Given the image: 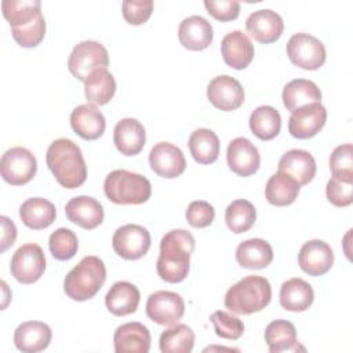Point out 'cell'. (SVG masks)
Segmentation results:
<instances>
[{"mask_svg":"<svg viewBox=\"0 0 353 353\" xmlns=\"http://www.w3.org/2000/svg\"><path fill=\"white\" fill-rule=\"evenodd\" d=\"M194 243L192 233L185 229H174L163 236L156 263V270L161 280L175 284L188 277Z\"/></svg>","mask_w":353,"mask_h":353,"instance_id":"6da1fadb","label":"cell"},{"mask_svg":"<svg viewBox=\"0 0 353 353\" xmlns=\"http://www.w3.org/2000/svg\"><path fill=\"white\" fill-rule=\"evenodd\" d=\"M46 161L58 183L66 189H76L87 179V165L81 149L72 139L52 141L47 149Z\"/></svg>","mask_w":353,"mask_h":353,"instance_id":"7a4b0ae2","label":"cell"},{"mask_svg":"<svg viewBox=\"0 0 353 353\" xmlns=\"http://www.w3.org/2000/svg\"><path fill=\"white\" fill-rule=\"evenodd\" d=\"M105 280L103 261L95 255H87L65 276L63 291L73 301H87L99 292Z\"/></svg>","mask_w":353,"mask_h":353,"instance_id":"3957f363","label":"cell"},{"mask_svg":"<svg viewBox=\"0 0 353 353\" xmlns=\"http://www.w3.org/2000/svg\"><path fill=\"white\" fill-rule=\"evenodd\" d=\"M272 299V287L262 276H247L233 284L225 295V306L236 314H251L265 309Z\"/></svg>","mask_w":353,"mask_h":353,"instance_id":"277c9868","label":"cell"},{"mask_svg":"<svg viewBox=\"0 0 353 353\" xmlns=\"http://www.w3.org/2000/svg\"><path fill=\"white\" fill-rule=\"evenodd\" d=\"M103 192L114 204H143L152 194V185L141 174L128 170H114L106 175Z\"/></svg>","mask_w":353,"mask_h":353,"instance_id":"5b68a950","label":"cell"},{"mask_svg":"<svg viewBox=\"0 0 353 353\" xmlns=\"http://www.w3.org/2000/svg\"><path fill=\"white\" fill-rule=\"evenodd\" d=\"M109 63L108 50L95 40H84L76 44L68 59L69 72L80 81L85 79L97 69L106 68Z\"/></svg>","mask_w":353,"mask_h":353,"instance_id":"8992f818","label":"cell"},{"mask_svg":"<svg viewBox=\"0 0 353 353\" xmlns=\"http://www.w3.org/2000/svg\"><path fill=\"white\" fill-rule=\"evenodd\" d=\"M37 171L34 154L22 146H14L4 152L0 160V172L6 182L21 186L33 179Z\"/></svg>","mask_w":353,"mask_h":353,"instance_id":"52a82bcc","label":"cell"},{"mask_svg":"<svg viewBox=\"0 0 353 353\" xmlns=\"http://www.w3.org/2000/svg\"><path fill=\"white\" fill-rule=\"evenodd\" d=\"M290 61L305 70H316L325 62L327 52L324 44L309 33H295L287 43Z\"/></svg>","mask_w":353,"mask_h":353,"instance_id":"ba28073f","label":"cell"},{"mask_svg":"<svg viewBox=\"0 0 353 353\" xmlns=\"http://www.w3.org/2000/svg\"><path fill=\"white\" fill-rule=\"evenodd\" d=\"M11 274L22 284L37 281L46 270V256L39 244L28 243L21 245L11 258Z\"/></svg>","mask_w":353,"mask_h":353,"instance_id":"9c48e42d","label":"cell"},{"mask_svg":"<svg viewBox=\"0 0 353 353\" xmlns=\"http://www.w3.org/2000/svg\"><path fill=\"white\" fill-rule=\"evenodd\" d=\"M150 233L141 225L127 223L116 229L112 245L114 252L128 261L142 258L150 248Z\"/></svg>","mask_w":353,"mask_h":353,"instance_id":"30bf717a","label":"cell"},{"mask_svg":"<svg viewBox=\"0 0 353 353\" xmlns=\"http://www.w3.org/2000/svg\"><path fill=\"white\" fill-rule=\"evenodd\" d=\"M185 313L182 296L172 291H156L146 301L148 317L160 325L176 324Z\"/></svg>","mask_w":353,"mask_h":353,"instance_id":"8fae6325","label":"cell"},{"mask_svg":"<svg viewBox=\"0 0 353 353\" xmlns=\"http://www.w3.org/2000/svg\"><path fill=\"white\" fill-rule=\"evenodd\" d=\"M327 110L321 102H313L291 112L288 131L294 138L309 139L324 127Z\"/></svg>","mask_w":353,"mask_h":353,"instance_id":"7c38bea8","label":"cell"},{"mask_svg":"<svg viewBox=\"0 0 353 353\" xmlns=\"http://www.w3.org/2000/svg\"><path fill=\"white\" fill-rule=\"evenodd\" d=\"M207 98L216 109L232 112L243 105L244 90L234 77L221 74L210 81L207 87Z\"/></svg>","mask_w":353,"mask_h":353,"instance_id":"4fadbf2b","label":"cell"},{"mask_svg":"<svg viewBox=\"0 0 353 353\" xmlns=\"http://www.w3.org/2000/svg\"><path fill=\"white\" fill-rule=\"evenodd\" d=\"M149 164L159 176L167 179L179 176L186 168V160L182 150L170 142H159L150 149Z\"/></svg>","mask_w":353,"mask_h":353,"instance_id":"5bb4252c","label":"cell"},{"mask_svg":"<svg viewBox=\"0 0 353 353\" xmlns=\"http://www.w3.org/2000/svg\"><path fill=\"white\" fill-rule=\"evenodd\" d=\"M226 160L229 168L240 176L255 174L261 164V156L256 146L244 137H237L228 145Z\"/></svg>","mask_w":353,"mask_h":353,"instance_id":"9a60e30c","label":"cell"},{"mask_svg":"<svg viewBox=\"0 0 353 353\" xmlns=\"http://www.w3.org/2000/svg\"><path fill=\"white\" fill-rule=\"evenodd\" d=\"M298 263L309 276H323L332 268V248L323 240H309L299 250Z\"/></svg>","mask_w":353,"mask_h":353,"instance_id":"2e32d148","label":"cell"},{"mask_svg":"<svg viewBox=\"0 0 353 353\" xmlns=\"http://www.w3.org/2000/svg\"><path fill=\"white\" fill-rule=\"evenodd\" d=\"M245 29L256 41L269 44L281 36L284 30V21L276 11L263 8L248 15Z\"/></svg>","mask_w":353,"mask_h":353,"instance_id":"e0dca14e","label":"cell"},{"mask_svg":"<svg viewBox=\"0 0 353 353\" xmlns=\"http://www.w3.org/2000/svg\"><path fill=\"white\" fill-rule=\"evenodd\" d=\"M65 214L68 219L83 229L91 230L103 221L102 204L91 196H76L66 203Z\"/></svg>","mask_w":353,"mask_h":353,"instance_id":"ac0fdd59","label":"cell"},{"mask_svg":"<svg viewBox=\"0 0 353 353\" xmlns=\"http://www.w3.org/2000/svg\"><path fill=\"white\" fill-rule=\"evenodd\" d=\"M70 125L80 138L85 141H95L103 134L106 120L95 105L84 103L72 110Z\"/></svg>","mask_w":353,"mask_h":353,"instance_id":"d6986e66","label":"cell"},{"mask_svg":"<svg viewBox=\"0 0 353 353\" xmlns=\"http://www.w3.org/2000/svg\"><path fill=\"white\" fill-rule=\"evenodd\" d=\"M221 52L228 66L241 70L254 58V44L241 30L229 32L221 41Z\"/></svg>","mask_w":353,"mask_h":353,"instance_id":"ffe728a7","label":"cell"},{"mask_svg":"<svg viewBox=\"0 0 353 353\" xmlns=\"http://www.w3.org/2000/svg\"><path fill=\"white\" fill-rule=\"evenodd\" d=\"M113 343L116 353H148L150 332L139 321L125 323L116 328Z\"/></svg>","mask_w":353,"mask_h":353,"instance_id":"44dd1931","label":"cell"},{"mask_svg":"<svg viewBox=\"0 0 353 353\" xmlns=\"http://www.w3.org/2000/svg\"><path fill=\"white\" fill-rule=\"evenodd\" d=\"M212 26L201 15H190L179 23L178 39L181 44L188 50H204L212 43Z\"/></svg>","mask_w":353,"mask_h":353,"instance_id":"7402d4cb","label":"cell"},{"mask_svg":"<svg viewBox=\"0 0 353 353\" xmlns=\"http://www.w3.org/2000/svg\"><path fill=\"white\" fill-rule=\"evenodd\" d=\"M113 142L117 150L124 156L138 154L146 142V132L141 121L125 117L117 121L113 131Z\"/></svg>","mask_w":353,"mask_h":353,"instance_id":"603a6c76","label":"cell"},{"mask_svg":"<svg viewBox=\"0 0 353 353\" xmlns=\"http://www.w3.org/2000/svg\"><path fill=\"white\" fill-rule=\"evenodd\" d=\"M52 338L51 328L41 321H25L14 332V343L23 353H37L44 350Z\"/></svg>","mask_w":353,"mask_h":353,"instance_id":"cb8c5ba5","label":"cell"},{"mask_svg":"<svg viewBox=\"0 0 353 353\" xmlns=\"http://www.w3.org/2000/svg\"><path fill=\"white\" fill-rule=\"evenodd\" d=\"M316 160L303 149H291L279 160V171L294 178L299 186L309 183L316 175Z\"/></svg>","mask_w":353,"mask_h":353,"instance_id":"d4e9b609","label":"cell"},{"mask_svg":"<svg viewBox=\"0 0 353 353\" xmlns=\"http://www.w3.org/2000/svg\"><path fill=\"white\" fill-rule=\"evenodd\" d=\"M139 290L130 281L114 283L105 296L108 310L114 316H127L135 313L139 305Z\"/></svg>","mask_w":353,"mask_h":353,"instance_id":"484cf974","label":"cell"},{"mask_svg":"<svg viewBox=\"0 0 353 353\" xmlns=\"http://www.w3.org/2000/svg\"><path fill=\"white\" fill-rule=\"evenodd\" d=\"M19 216L23 225L29 229L41 230L55 221L57 211L54 204L47 199L32 197L21 204Z\"/></svg>","mask_w":353,"mask_h":353,"instance_id":"4316f807","label":"cell"},{"mask_svg":"<svg viewBox=\"0 0 353 353\" xmlns=\"http://www.w3.org/2000/svg\"><path fill=\"white\" fill-rule=\"evenodd\" d=\"M236 259L245 269H265L273 261V250L266 240L248 239L236 248Z\"/></svg>","mask_w":353,"mask_h":353,"instance_id":"83f0119b","label":"cell"},{"mask_svg":"<svg viewBox=\"0 0 353 353\" xmlns=\"http://www.w3.org/2000/svg\"><path fill=\"white\" fill-rule=\"evenodd\" d=\"M314 292L312 285L303 279L294 277L280 287V305L290 312H303L313 303Z\"/></svg>","mask_w":353,"mask_h":353,"instance_id":"f1b7e54d","label":"cell"},{"mask_svg":"<svg viewBox=\"0 0 353 353\" xmlns=\"http://www.w3.org/2000/svg\"><path fill=\"white\" fill-rule=\"evenodd\" d=\"M283 103L287 110L294 112L298 108L305 105L320 102L321 101V91L320 88L310 80L306 79H295L285 84L283 88Z\"/></svg>","mask_w":353,"mask_h":353,"instance_id":"f546056e","label":"cell"},{"mask_svg":"<svg viewBox=\"0 0 353 353\" xmlns=\"http://www.w3.org/2000/svg\"><path fill=\"white\" fill-rule=\"evenodd\" d=\"M116 92V80L113 74L101 68L94 70L84 81V94L88 103L106 105Z\"/></svg>","mask_w":353,"mask_h":353,"instance_id":"4dcf8cb0","label":"cell"},{"mask_svg":"<svg viewBox=\"0 0 353 353\" xmlns=\"http://www.w3.org/2000/svg\"><path fill=\"white\" fill-rule=\"evenodd\" d=\"M299 183L287 175L285 172L277 171L273 174L265 186V197L266 200L277 207L290 205L295 201L299 193Z\"/></svg>","mask_w":353,"mask_h":353,"instance_id":"1f68e13d","label":"cell"},{"mask_svg":"<svg viewBox=\"0 0 353 353\" xmlns=\"http://www.w3.org/2000/svg\"><path fill=\"white\" fill-rule=\"evenodd\" d=\"M192 157L199 164H211L219 156V138L210 128H199L188 141Z\"/></svg>","mask_w":353,"mask_h":353,"instance_id":"d6a6232c","label":"cell"},{"mask_svg":"<svg viewBox=\"0 0 353 353\" xmlns=\"http://www.w3.org/2000/svg\"><path fill=\"white\" fill-rule=\"evenodd\" d=\"M265 342L270 353H281L285 350H296V330L291 321L274 320L265 330Z\"/></svg>","mask_w":353,"mask_h":353,"instance_id":"836d02e7","label":"cell"},{"mask_svg":"<svg viewBox=\"0 0 353 353\" xmlns=\"http://www.w3.org/2000/svg\"><path fill=\"white\" fill-rule=\"evenodd\" d=\"M250 128L256 138L262 141H270L280 132V113L269 105L258 106L250 116Z\"/></svg>","mask_w":353,"mask_h":353,"instance_id":"e575fe53","label":"cell"},{"mask_svg":"<svg viewBox=\"0 0 353 353\" xmlns=\"http://www.w3.org/2000/svg\"><path fill=\"white\" fill-rule=\"evenodd\" d=\"M1 10L11 29H14L34 21L41 14V3L39 0H3Z\"/></svg>","mask_w":353,"mask_h":353,"instance_id":"d590c367","label":"cell"},{"mask_svg":"<svg viewBox=\"0 0 353 353\" xmlns=\"http://www.w3.org/2000/svg\"><path fill=\"white\" fill-rule=\"evenodd\" d=\"M194 345V332L186 324H174L160 335L159 346L163 353H190Z\"/></svg>","mask_w":353,"mask_h":353,"instance_id":"8d00e7d4","label":"cell"},{"mask_svg":"<svg viewBox=\"0 0 353 353\" xmlns=\"http://www.w3.org/2000/svg\"><path fill=\"white\" fill-rule=\"evenodd\" d=\"M256 219V211L252 203L244 199L232 201L225 210V222L230 232L239 234L250 230Z\"/></svg>","mask_w":353,"mask_h":353,"instance_id":"74e56055","label":"cell"},{"mask_svg":"<svg viewBox=\"0 0 353 353\" xmlns=\"http://www.w3.org/2000/svg\"><path fill=\"white\" fill-rule=\"evenodd\" d=\"M48 247L52 256L58 261L72 259L79 248V240L74 232L66 228H59L51 233Z\"/></svg>","mask_w":353,"mask_h":353,"instance_id":"f35d334b","label":"cell"},{"mask_svg":"<svg viewBox=\"0 0 353 353\" xmlns=\"http://www.w3.org/2000/svg\"><path fill=\"white\" fill-rule=\"evenodd\" d=\"M330 170L334 178L353 182V148L352 143L336 146L330 156Z\"/></svg>","mask_w":353,"mask_h":353,"instance_id":"ab89813d","label":"cell"},{"mask_svg":"<svg viewBox=\"0 0 353 353\" xmlns=\"http://www.w3.org/2000/svg\"><path fill=\"white\" fill-rule=\"evenodd\" d=\"M11 34L21 47L33 48L39 46L46 34V21L43 14L25 26L11 29Z\"/></svg>","mask_w":353,"mask_h":353,"instance_id":"60d3db41","label":"cell"},{"mask_svg":"<svg viewBox=\"0 0 353 353\" xmlns=\"http://www.w3.org/2000/svg\"><path fill=\"white\" fill-rule=\"evenodd\" d=\"M210 320L212 321L214 324V328H215V334L219 336V338H223V339H232V341H236L239 339L243 332H244V324L243 321L236 317V316H232L223 310H216L211 314Z\"/></svg>","mask_w":353,"mask_h":353,"instance_id":"b9f144b4","label":"cell"},{"mask_svg":"<svg viewBox=\"0 0 353 353\" xmlns=\"http://www.w3.org/2000/svg\"><path fill=\"white\" fill-rule=\"evenodd\" d=\"M352 189H353V182L332 176L327 182L325 194L328 201L335 207H347L353 201Z\"/></svg>","mask_w":353,"mask_h":353,"instance_id":"7bdbcfd3","label":"cell"},{"mask_svg":"<svg viewBox=\"0 0 353 353\" xmlns=\"http://www.w3.org/2000/svg\"><path fill=\"white\" fill-rule=\"evenodd\" d=\"M185 215L190 226L201 229L212 223L215 218V210L210 203L204 200H194L188 205Z\"/></svg>","mask_w":353,"mask_h":353,"instance_id":"ee69618b","label":"cell"},{"mask_svg":"<svg viewBox=\"0 0 353 353\" xmlns=\"http://www.w3.org/2000/svg\"><path fill=\"white\" fill-rule=\"evenodd\" d=\"M123 17L130 25L145 23L153 11L152 0H124L123 1Z\"/></svg>","mask_w":353,"mask_h":353,"instance_id":"f6af8a7d","label":"cell"},{"mask_svg":"<svg viewBox=\"0 0 353 353\" xmlns=\"http://www.w3.org/2000/svg\"><path fill=\"white\" fill-rule=\"evenodd\" d=\"M204 7L215 19L222 22L236 19L240 12V3L236 0H205Z\"/></svg>","mask_w":353,"mask_h":353,"instance_id":"bcb514c9","label":"cell"},{"mask_svg":"<svg viewBox=\"0 0 353 353\" xmlns=\"http://www.w3.org/2000/svg\"><path fill=\"white\" fill-rule=\"evenodd\" d=\"M1 222V243H0V251L4 252L10 245L14 244L17 239V228L12 221H10L7 216H0Z\"/></svg>","mask_w":353,"mask_h":353,"instance_id":"7dc6e473","label":"cell"}]
</instances>
